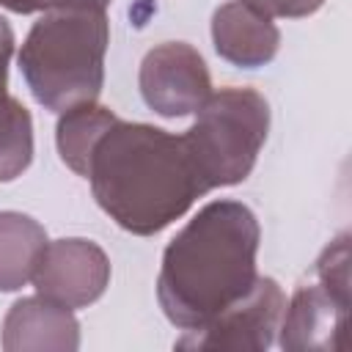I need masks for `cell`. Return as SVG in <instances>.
I'll list each match as a JSON object with an SVG mask.
<instances>
[{"label": "cell", "mask_w": 352, "mask_h": 352, "mask_svg": "<svg viewBox=\"0 0 352 352\" xmlns=\"http://www.w3.org/2000/svg\"><path fill=\"white\" fill-rule=\"evenodd\" d=\"M85 179L96 204L140 236L162 231L209 192L182 135L121 118L94 143Z\"/></svg>", "instance_id": "obj_1"}, {"label": "cell", "mask_w": 352, "mask_h": 352, "mask_svg": "<svg viewBox=\"0 0 352 352\" xmlns=\"http://www.w3.org/2000/svg\"><path fill=\"white\" fill-rule=\"evenodd\" d=\"M258 220L239 201L206 204L165 248L157 297L165 316L195 330L256 283Z\"/></svg>", "instance_id": "obj_2"}, {"label": "cell", "mask_w": 352, "mask_h": 352, "mask_svg": "<svg viewBox=\"0 0 352 352\" xmlns=\"http://www.w3.org/2000/svg\"><path fill=\"white\" fill-rule=\"evenodd\" d=\"M107 3L60 0L30 28L19 69L38 104L55 113L96 102L104 82Z\"/></svg>", "instance_id": "obj_3"}, {"label": "cell", "mask_w": 352, "mask_h": 352, "mask_svg": "<svg viewBox=\"0 0 352 352\" xmlns=\"http://www.w3.org/2000/svg\"><path fill=\"white\" fill-rule=\"evenodd\" d=\"M195 113V124L182 138L206 190L242 182L267 140V99L253 88H223L212 91Z\"/></svg>", "instance_id": "obj_4"}, {"label": "cell", "mask_w": 352, "mask_h": 352, "mask_svg": "<svg viewBox=\"0 0 352 352\" xmlns=\"http://www.w3.org/2000/svg\"><path fill=\"white\" fill-rule=\"evenodd\" d=\"M349 314V236L333 239L280 319L283 349H344Z\"/></svg>", "instance_id": "obj_5"}, {"label": "cell", "mask_w": 352, "mask_h": 352, "mask_svg": "<svg viewBox=\"0 0 352 352\" xmlns=\"http://www.w3.org/2000/svg\"><path fill=\"white\" fill-rule=\"evenodd\" d=\"M286 311L283 289L272 278H256L250 292L195 330H184L179 349H267Z\"/></svg>", "instance_id": "obj_6"}, {"label": "cell", "mask_w": 352, "mask_h": 352, "mask_svg": "<svg viewBox=\"0 0 352 352\" xmlns=\"http://www.w3.org/2000/svg\"><path fill=\"white\" fill-rule=\"evenodd\" d=\"M140 94L160 116L176 118L195 113L212 94L209 69L190 44L165 41L140 63Z\"/></svg>", "instance_id": "obj_7"}, {"label": "cell", "mask_w": 352, "mask_h": 352, "mask_svg": "<svg viewBox=\"0 0 352 352\" xmlns=\"http://www.w3.org/2000/svg\"><path fill=\"white\" fill-rule=\"evenodd\" d=\"M110 280V261L91 239H55L47 242L33 286L44 300L66 308H82L102 297Z\"/></svg>", "instance_id": "obj_8"}, {"label": "cell", "mask_w": 352, "mask_h": 352, "mask_svg": "<svg viewBox=\"0 0 352 352\" xmlns=\"http://www.w3.org/2000/svg\"><path fill=\"white\" fill-rule=\"evenodd\" d=\"M80 324L72 308L58 305L52 300L25 297L11 305L3 322V349L25 352V349H77Z\"/></svg>", "instance_id": "obj_9"}, {"label": "cell", "mask_w": 352, "mask_h": 352, "mask_svg": "<svg viewBox=\"0 0 352 352\" xmlns=\"http://www.w3.org/2000/svg\"><path fill=\"white\" fill-rule=\"evenodd\" d=\"M212 38L220 58L242 69H256L270 63L280 44V33L275 22L239 0L226 3L214 11Z\"/></svg>", "instance_id": "obj_10"}, {"label": "cell", "mask_w": 352, "mask_h": 352, "mask_svg": "<svg viewBox=\"0 0 352 352\" xmlns=\"http://www.w3.org/2000/svg\"><path fill=\"white\" fill-rule=\"evenodd\" d=\"M47 248V231L22 212H0V292L22 289L33 280Z\"/></svg>", "instance_id": "obj_11"}, {"label": "cell", "mask_w": 352, "mask_h": 352, "mask_svg": "<svg viewBox=\"0 0 352 352\" xmlns=\"http://www.w3.org/2000/svg\"><path fill=\"white\" fill-rule=\"evenodd\" d=\"M113 121H116V116L107 107L96 104V102H88V104H80V107H72V110L60 113L58 132H55L60 160L74 173L85 176L91 148Z\"/></svg>", "instance_id": "obj_12"}, {"label": "cell", "mask_w": 352, "mask_h": 352, "mask_svg": "<svg viewBox=\"0 0 352 352\" xmlns=\"http://www.w3.org/2000/svg\"><path fill=\"white\" fill-rule=\"evenodd\" d=\"M33 160V121L14 99H0V182L16 179Z\"/></svg>", "instance_id": "obj_13"}, {"label": "cell", "mask_w": 352, "mask_h": 352, "mask_svg": "<svg viewBox=\"0 0 352 352\" xmlns=\"http://www.w3.org/2000/svg\"><path fill=\"white\" fill-rule=\"evenodd\" d=\"M239 3H245L253 11L272 19V16H308L324 0H239Z\"/></svg>", "instance_id": "obj_14"}, {"label": "cell", "mask_w": 352, "mask_h": 352, "mask_svg": "<svg viewBox=\"0 0 352 352\" xmlns=\"http://www.w3.org/2000/svg\"><path fill=\"white\" fill-rule=\"evenodd\" d=\"M14 52V33L8 28V22L0 16V99L8 96L6 94V77H8V58Z\"/></svg>", "instance_id": "obj_15"}, {"label": "cell", "mask_w": 352, "mask_h": 352, "mask_svg": "<svg viewBox=\"0 0 352 352\" xmlns=\"http://www.w3.org/2000/svg\"><path fill=\"white\" fill-rule=\"evenodd\" d=\"M55 3H60V0H0V6H3V8H8V11H14V14L47 11V8H50V6H55ZM104 3H110V0H104Z\"/></svg>", "instance_id": "obj_16"}]
</instances>
